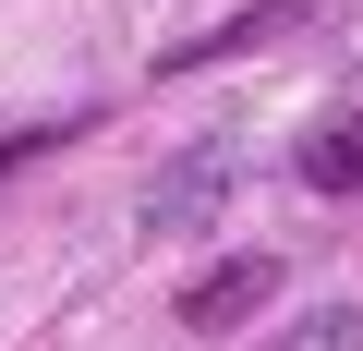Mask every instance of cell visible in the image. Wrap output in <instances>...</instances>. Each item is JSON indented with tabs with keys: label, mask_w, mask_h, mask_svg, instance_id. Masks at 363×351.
Returning <instances> with one entry per match:
<instances>
[{
	"label": "cell",
	"mask_w": 363,
	"mask_h": 351,
	"mask_svg": "<svg viewBox=\"0 0 363 351\" xmlns=\"http://www.w3.org/2000/svg\"><path fill=\"white\" fill-rule=\"evenodd\" d=\"M230 206V145H182V157H157V182L133 194V230L145 243H182V230H206Z\"/></svg>",
	"instance_id": "1"
},
{
	"label": "cell",
	"mask_w": 363,
	"mask_h": 351,
	"mask_svg": "<svg viewBox=\"0 0 363 351\" xmlns=\"http://www.w3.org/2000/svg\"><path fill=\"white\" fill-rule=\"evenodd\" d=\"M267 303H279V255H230V267H206L194 291H182V327H194V339H230Z\"/></svg>",
	"instance_id": "2"
},
{
	"label": "cell",
	"mask_w": 363,
	"mask_h": 351,
	"mask_svg": "<svg viewBox=\"0 0 363 351\" xmlns=\"http://www.w3.org/2000/svg\"><path fill=\"white\" fill-rule=\"evenodd\" d=\"M303 194H363V109L351 121H327V133H303Z\"/></svg>",
	"instance_id": "3"
},
{
	"label": "cell",
	"mask_w": 363,
	"mask_h": 351,
	"mask_svg": "<svg viewBox=\"0 0 363 351\" xmlns=\"http://www.w3.org/2000/svg\"><path fill=\"white\" fill-rule=\"evenodd\" d=\"M279 351H363V303H315V315H303Z\"/></svg>",
	"instance_id": "4"
}]
</instances>
